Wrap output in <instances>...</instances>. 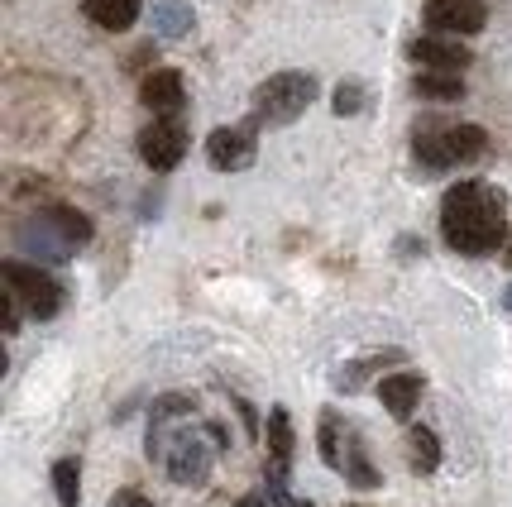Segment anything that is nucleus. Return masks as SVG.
I'll list each match as a JSON object with an SVG mask.
<instances>
[{
	"instance_id": "17",
	"label": "nucleus",
	"mask_w": 512,
	"mask_h": 507,
	"mask_svg": "<svg viewBox=\"0 0 512 507\" xmlns=\"http://www.w3.org/2000/svg\"><path fill=\"white\" fill-rule=\"evenodd\" d=\"M407 455H412V469H417V474H431V469L441 464V445H436V436H431L426 426H412V431H407Z\"/></svg>"
},
{
	"instance_id": "23",
	"label": "nucleus",
	"mask_w": 512,
	"mask_h": 507,
	"mask_svg": "<svg viewBox=\"0 0 512 507\" xmlns=\"http://www.w3.org/2000/svg\"><path fill=\"white\" fill-rule=\"evenodd\" d=\"M235 507H268V503H264V498H259V493H249V498H240V503H235Z\"/></svg>"
},
{
	"instance_id": "5",
	"label": "nucleus",
	"mask_w": 512,
	"mask_h": 507,
	"mask_svg": "<svg viewBox=\"0 0 512 507\" xmlns=\"http://www.w3.org/2000/svg\"><path fill=\"white\" fill-rule=\"evenodd\" d=\"M0 273H5V287L20 297L29 316H39V321L58 316V307H63V287L53 283L44 268H29V264H20V259H5Z\"/></svg>"
},
{
	"instance_id": "1",
	"label": "nucleus",
	"mask_w": 512,
	"mask_h": 507,
	"mask_svg": "<svg viewBox=\"0 0 512 507\" xmlns=\"http://www.w3.org/2000/svg\"><path fill=\"white\" fill-rule=\"evenodd\" d=\"M441 235L450 249L460 254H493L508 240V221H503V197L484 187V182H460L450 187L441 201Z\"/></svg>"
},
{
	"instance_id": "4",
	"label": "nucleus",
	"mask_w": 512,
	"mask_h": 507,
	"mask_svg": "<svg viewBox=\"0 0 512 507\" xmlns=\"http://www.w3.org/2000/svg\"><path fill=\"white\" fill-rule=\"evenodd\" d=\"M149 455L168 464V474L178 479V484H206V474H211V445L192 436V431H173V436H163V431H149Z\"/></svg>"
},
{
	"instance_id": "10",
	"label": "nucleus",
	"mask_w": 512,
	"mask_h": 507,
	"mask_svg": "<svg viewBox=\"0 0 512 507\" xmlns=\"http://www.w3.org/2000/svg\"><path fill=\"white\" fill-rule=\"evenodd\" d=\"M206 158H211V168H221V173H240L254 163V134L249 130H216L206 139Z\"/></svg>"
},
{
	"instance_id": "13",
	"label": "nucleus",
	"mask_w": 512,
	"mask_h": 507,
	"mask_svg": "<svg viewBox=\"0 0 512 507\" xmlns=\"http://www.w3.org/2000/svg\"><path fill=\"white\" fill-rule=\"evenodd\" d=\"M82 10H87L91 24H101V29H111V34H125V29L139 20V0H87Z\"/></svg>"
},
{
	"instance_id": "20",
	"label": "nucleus",
	"mask_w": 512,
	"mask_h": 507,
	"mask_svg": "<svg viewBox=\"0 0 512 507\" xmlns=\"http://www.w3.org/2000/svg\"><path fill=\"white\" fill-rule=\"evenodd\" d=\"M321 460L331 464V469H345V450H340V421L326 412L321 417Z\"/></svg>"
},
{
	"instance_id": "16",
	"label": "nucleus",
	"mask_w": 512,
	"mask_h": 507,
	"mask_svg": "<svg viewBox=\"0 0 512 507\" xmlns=\"http://www.w3.org/2000/svg\"><path fill=\"white\" fill-rule=\"evenodd\" d=\"M417 96L460 101V96H465V77H455V72H417Z\"/></svg>"
},
{
	"instance_id": "7",
	"label": "nucleus",
	"mask_w": 512,
	"mask_h": 507,
	"mask_svg": "<svg viewBox=\"0 0 512 507\" xmlns=\"http://www.w3.org/2000/svg\"><path fill=\"white\" fill-rule=\"evenodd\" d=\"M187 154V130L178 120H154L149 130L139 134V158L154 168V173H173Z\"/></svg>"
},
{
	"instance_id": "9",
	"label": "nucleus",
	"mask_w": 512,
	"mask_h": 507,
	"mask_svg": "<svg viewBox=\"0 0 512 507\" xmlns=\"http://www.w3.org/2000/svg\"><path fill=\"white\" fill-rule=\"evenodd\" d=\"M489 20L484 0H436L426 5V24L441 29V34H479Z\"/></svg>"
},
{
	"instance_id": "12",
	"label": "nucleus",
	"mask_w": 512,
	"mask_h": 507,
	"mask_svg": "<svg viewBox=\"0 0 512 507\" xmlns=\"http://www.w3.org/2000/svg\"><path fill=\"white\" fill-rule=\"evenodd\" d=\"M417 397H422V378L417 374H388L379 383V402L393 412L398 421L412 417V407H417Z\"/></svg>"
},
{
	"instance_id": "18",
	"label": "nucleus",
	"mask_w": 512,
	"mask_h": 507,
	"mask_svg": "<svg viewBox=\"0 0 512 507\" xmlns=\"http://www.w3.org/2000/svg\"><path fill=\"white\" fill-rule=\"evenodd\" d=\"M53 493H58V507H77V503H82V464H77V460H58V464H53Z\"/></svg>"
},
{
	"instance_id": "8",
	"label": "nucleus",
	"mask_w": 512,
	"mask_h": 507,
	"mask_svg": "<svg viewBox=\"0 0 512 507\" xmlns=\"http://www.w3.org/2000/svg\"><path fill=\"white\" fill-rule=\"evenodd\" d=\"M407 53H412V63L422 67V72H455V77H465V67H469V48L460 39H441V34L417 39Z\"/></svg>"
},
{
	"instance_id": "15",
	"label": "nucleus",
	"mask_w": 512,
	"mask_h": 507,
	"mask_svg": "<svg viewBox=\"0 0 512 507\" xmlns=\"http://www.w3.org/2000/svg\"><path fill=\"white\" fill-rule=\"evenodd\" d=\"M154 29L163 39H182L192 29V5L187 0H158L154 5Z\"/></svg>"
},
{
	"instance_id": "21",
	"label": "nucleus",
	"mask_w": 512,
	"mask_h": 507,
	"mask_svg": "<svg viewBox=\"0 0 512 507\" xmlns=\"http://www.w3.org/2000/svg\"><path fill=\"white\" fill-rule=\"evenodd\" d=\"M331 106H335V115H355L359 106H364V91H359V82H340Z\"/></svg>"
},
{
	"instance_id": "6",
	"label": "nucleus",
	"mask_w": 512,
	"mask_h": 507,
	"mask_svg": "<svg viewBox=\"0 0 512 507\" xmlns=\"http://www.w3.org/2000/svg\"><path fill=\"white\" fill-rule=\"evenodd\" d=\"M479 154H484V130L479 125H450V130L417 139V158L426 168H455V163H469Z\"/></svg>"
},
{
	"instance_id": "14",
	"label": "nucleus",
	"mask_w": 512,
	"mask_h": 507,
	"mask_svg": "<svg viewBox=\"0 0 512 507\" xmlns=\"http://www.w3.org/2000/svg\"><path fill=\"white\" fill-rule=\"evenodd\" d=\"M268 455H273V474L288 479V464H292V421L283 407L268 412Z\"/></svg>"
},
{
	"instance_id": "22",
	"label": "nucleus",
	"mask_w": 512,
	"mask_h": 507,
	"mask_svg": "<svg viewBox=\"0 0 512 507\" xmlns=\"http://www.w3.org/2000/svg\"><path fill=\"white\" fill-rule=\"evenodd\" d=\"M111 507H149V498H144L139 488H120V493L111 498Z\"/></svg>"
},
{
	"instance_id": "11",
	"label": "nucleus",
	"mask_w": 512,
	"mask_h": 507,
	"mask_svg": "<svg viewBox=\"0 0 512 507\" xmlns=\"http://www.w3.org/2000/svg\"><path fill=\"white\" fill-rule=\"evenodd\" d=\"M139 101L154 115H173L182 111V77L178 72H149L144 87H139Z\"/></svg>"
},
{
	"instance_id": "24",
	"label": "nucleus",
	"mask_w": 512,
	"mask_h": 507,
	"mask_svg": "<svg viewBox=\"0 0 512 507\" xmlns=\"http://www.w3.org/2000/svg\"><path fill=\"white\" fill-rule=\"evenodd\" d=\"M431 5H436V0H431Z\"/></svg>"
},
{
	"instance_id": "3",
	"label": "nucleus",
	"mask_w": 512,
	"mask_h": 507,
	"mask_svg": "<svg viewBox=\"0 0 512 507\" xmlns=\"http://www.w3.org/2000/svg\"><path fill=\"white\" fill-rule=\"evenodd\" d=\"M316 101V77L312 72H278L254 91V111L264 125H292L297 115H307Z\"/></svg>"
},
{
	"instance_id": "2",
	"label": "nucleus",
	"mask_w": 512,
	"mask_h": 507,
	"mask_svg": "<svg viewBox=\"0 0 512 507\" xmlns=\"http://www.w3.org/2000/svg\"><path fill=\"white\" fill-rule=\"evenodd\" d=\"M15 240H20V249H29L34 259H44V264H63V259H72V254L91 240V221L82 211L53 206L44 216H29V221L15 230Z\"/></svg>"
},
{
	"instance_id": "19",
	"label": "nucleus",
	"mask_w": 512,
	"mask_h": 507,
	"mask_svg": "<svg viewBox=\"0 0 512 507\" xmlns=\"http://www.w3.org/2000/svg\"><path fill=\"white\" fill-rule=\"evenodd\" d=\"M340 474H345V479H350L355 488H374V484H379L374 464L364 460V450H359L355 441H350V450H345V469H340Z\"/></svg>"
}]
</instances>
